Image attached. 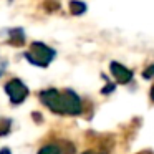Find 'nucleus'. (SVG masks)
<instances>
[{
  "label": "nucleus",
  "instance_id": "f257e3e1",
  "mask_svg": "<svg viewBox=\"0 0 154 154\" xmlns=\"http://www.w3.org/2000/svg\"><path fill=\"white\" fill-rule=\"evenodd\" d=\"M40 100L43 101L45 106H48L51 111L58 114H71L76 116L81 113V100L75 91H58V90H45L42 91Z\"/></svg>",
  "mask_w": 154,
  "mask_h": 154
},
{
  "label": "nucleus",
  "instance_id": "f03ea898",
  "mask_svg": "<svg viewBox=\"0 0 154 154\" xmlns=\"http://www.w3.org/2000/svg\"><path fill=\"white\" fill-rule=\"evenodd\" d=\"M25 58H27L30 63L37 65V66H48L51 63V60L55 58V50L50 47H47L45 43H40V42H33L30 45V50L25 53Z\"/></svg>",
  "mask_w": 154,
  "mask_h": 154
},
{
  "label": "nucleus",
  "instance_id": "7ed1b4c3",
  "mask_svg": "<svg viewBox=\"0 0 154 154\" xmlns=\"http://www.w3.org/2000/svg\"><path fill=\"white\" fill-rule=\"evenodd\" d=\"M5 93L8 94V98H10V101L14 104H20V103H23L25 98L28 96V88L25 86L20 80L15 78V80L8 81V83L5 85Z\"/></svg>",
  "mask_w": 154,
  "mask_h": 154
},
{
  "label": "nucleus",
  "instance_id": "20e7f679",
  "mask_svg": "<svg viewBox=\"0 0 154 154\" xmlns=\"http://www.w3.org/2000/svg\"><path fill=\"white\" fill-rule=\"evenodd\" d=\"M109 70H111V73H113L114 80L121 85H126L133 80V71H131L129 68L123 66L121 63H118V61H111Z\"/></svg>",
  "mask_w": 154,
  "mask_h": 154
},
{
  "label": "nucleus",
  "instance_id": "39448f33",
  "mask_svg": "<svg viewBox=\"0 0 154 154\" xmlns=\"http://www.w3.org/2000/svg\"><path fill=\"white\" fill-rule=\"evenodd\" d=\"M10 37H12V43L14 45H23L25 43V35L22 28H15V30H10Z\"/></svg>",
  "mask_w": 154,
  "mask_h": 154
},
{
  "label": "nucleus",
  "instance_id": "423d86ee",
  "mask_svg": "<svg viewBox=\"0 0 154 154\" xmlns=\"http://www.w3.org/2000/svg\"><path fill=\"white\" fill-rule=\"evenodd\" d=\"M70 10H71L73 15H81V14H85V10H86V4H83V2H71Z\"/></svg>",
  "mask_w": 154,
  "mask_h": 154
},
{
  "label": "nucleus",
  "instance_id": "0eeeda50",
  "mask_svg": "<svg viewBox=\"0 0 154 154\" xmlns=\"http://www.w3.org/2000/svg\"><path fill=\"white\" fill-rule=\"evenodd\" d=\"M38 154H61V149L57 144H47L38 151Z\"/></svg>",
  "mask_w": 154,
  "mask_h": 154
},
{
  "label": "nucleus",
  "instance_id": "6e6552de",
  "mask_svg": "<svg viewBox=\"0 0 154 154\" xmlns=\"http://www.w3.org/2000/svg\"><path fill=\"white\" fill-rule=\"evenodd\" d=\"M10 128H12V121L10 119H0V136H5V134L10 133Z\"/></svg>",
  "mask_w": 154,
  "mask_h": 154
},
{
  "label": "nucleus",
  "instance_id": "1a4fd4ad",
  "mask_svg": "<svg viewBox=\"0 0 154 154\" xmlns=\"http://www.w3.org/2000/svg\"><path fill=\"white\" fill-rule=\"evenodd\" d=\"M143 75H144V76H146V78H149V76H151V75H154V65H151V66H149V68H147V70H146V71H144V73H143Z\"/></svg>",
  "mask_w": 154,
  "mask_h": 154
},
{
  "label": "nucleus",
  "instance_id": "9d476101",
  "mask_svg": "<svg viewBox=\"0 0 154 154\" xmlns=\"http://www.w3.org/2000/svg\"><path fill=\"white\" fill-rule=\"evenodd\" d=\"M151 100L154 101V85H152V86H151Z\"/></svg>",
  "mask_w": 154,
  "mask_h": 154
},
{
  "label": "nucleus",
  "instance_id": "9b49d317",
  "mask_svg": "<svg viewBox=\"0 0 154 154\" xmlns=\"http://www.w3.org/2000/svg\"><path fill=\"white\" fill-rule=\"evenodd\" d=\"M0 154H10V151H8V149H2V151H0Z\"/></svg>",
  "mask_w": 154,
  "mask_h": 154
},
{
  "label": "nucleus",
  "instance_id": "f8f14e48",
  "mask_svg": "<svg viewBox=\"0 0 154 154\" xmlns=\"http://www.w3.org/2000/svg\"><path fill=\"white\" fill-rule=\"evenodd\" d=\"M83 154H91V152H90V151H86V152H83Z\"/></svg>",
  "mask_w": 154,
  "mask_h": 154
}]
</instances>
